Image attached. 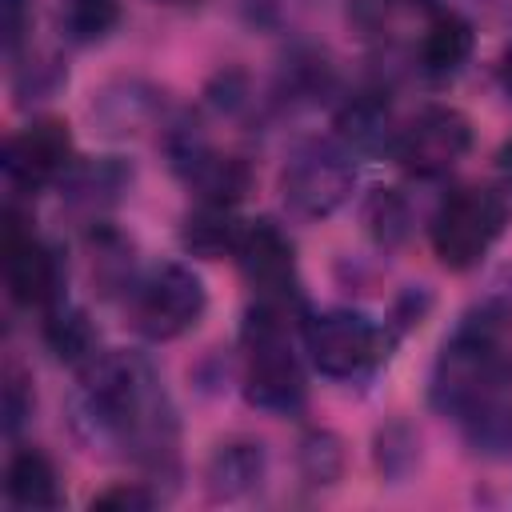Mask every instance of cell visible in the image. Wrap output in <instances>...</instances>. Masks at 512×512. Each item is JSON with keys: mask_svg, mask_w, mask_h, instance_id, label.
Here are the masks:
<instances>
[{"mask_svg": "<svg viewBox=\"0 0 512 512\" xmlns=\"http://www.w3.org/2000/svg\"><path fill=\"white\" fill-rule=\"evenodd\" d=\"M84 372V416L92 440L124 444L136 456L160 460L172 452L176 424L152 364L136 352H96Z\"/></svg>", "mask_w": 512, "mask_h": 512, "instance_id": "1", "label": "cell"}, {"mask_svg": "<svg viewBox=\"0 0 512 512\" xmlns=\"http://www.w3.org/2000/svg\"><path fill=\"white\" fill-rule=\"evenodd\" d=\"M508 368V312L496 304H480L460 320V328L444 340L432 368V404L460 420L476 396Z\"/></svg>", "mask_w": 512, "mask_h": 512, "instance_id": "2", "label": "cell"}, {"mask_svg": "<svg viewBox=\"0 0 512 512\" xmlns=\"http://www.w3.org/2000/svg\"><path fill=\"white\" fill-rule=\"evenodd\" d=\"M244 396L264 412H296L304 404V372L292 352L288 304L256 300L244 320Z\"/></svg>", "mask_w": 512, "mask_h": 512, "instance_id": "3", "label": "cell"}, {"mask_svg": "<svg viewBox=\"0 0 512 512\" xmlns=\"http://www.w3.org/2000/svg\"><path fill=\"white\" fill-rule=\"evenodd\" d=\"M508 220H512V204L504 192L488 184H464L448 192L432 216V228H428L432 252L452 272L476 268L492 252V244L504 236Z\"/></svg>", "mask_w": 512, "mask_h": 512, "instance_id": "4", "label": "cell"}, {"mask_svg": "<svg viewBox=\"0 0 512 512\" xmlns=\"http://www.w3.org/2000/svg\"><path fill=\"white\" fill-rule=\"evenodd\" d=\"M304 344H308L316 372L332 380H360L388 356L384 328L372 316L352 312V308H332V312L312 316L304 328Z\"/></svg>", "mask_w": 512, "mask_h": 512, "instance_id": "5", "label": "cell"}, {"mask_svg": "<svg viewBox=\"0 0 512 512\" xmlns=\"http://www.w3.org/2000/svg\"><path fill=\"white\" fill-rule=\"evenodd\" d=\"M204 308H208L204 284L184 264L152 268L144 280L132 284V300H128L132 324L148 340H176V336H184L188 328L200 324Z\"/></svg>", "mask_w": 512, "mask_h": 512, "instance_id": "6", "label": "cell"}, {"mask_svg": "<svg viewBox=\"0 0 512 512\" xmlns=\"http://www.w3.org/2000/svg\"><path fill=\"white\" fill-rule=\"evenodd\" d=\"M468 148H472L468 116L456 112V108H444V104H432V108L416 112L392 140V152H396L400 168L420 176V180L452 172L468 156Z\"/></svg>", "mask_w": 512, "mask_h": 512, "instance_id": "7", "label": "cell"}, {"mask_svg": "<svg viewBox=\"0 0 512 512\" xmlns=\"http://www.w3.org/2000/svg\"><path fill=\"white\" fill-rule=\"evenodd\" d=\"M352 184H356V168L348 164V152L340 148H328V144H312V148H300L284 176H280V192H284V204L304 216V220H324L332 216L348 196H352Z\"/></svg>", "mask_w": 512, "mask_h": 512, "instance_id": "8", "label": "cell"}, {"mask_svg": "<svg viewBox=\"0 0 512 512\" xmlns=\"http://www.w3.org/2000/svg\"><path fill=\"white\" fill-rule=\"evenodd\" d=\"M164 148H168V156H172V168L184 176V184H188L200 200H208V204H236V200L248 192V184H252V172H248V164H244L240 156L216 152V148H212L196 128H188V124H176V128L168 132Z\"/></svg>", "mask_w": 512, "mask_h": 512, "instance_id": "9", "label": "cell"}, {"mask_svg": "<svg viewBox=\"0 0 512 512\" xmlns=\"http://www.w3.org/2000/svg\"><path fill=\"white\" fill-rule=\"evenodd\" d=\"M72 168V136L60 120H32L4 144V176L16 192L64 180Z\"/></svg>", "mask_w": 512, "mask_h": 512, "instance_id": "10", "label": "cell"}, {"mask_svg": "<svg viewBox=\"0 0 512 512\" xmlns=\"http://www.w3.org/2000/svg\"><path fill=\"white\" fill-rule=\"evenodd\" d=\"M4 276L8 292L24 308H52L60 304V264L48 244L32 236V228H20V220L8 212L4 228Z\"/></svg>", "mask_w": 512, "mask_h": 512, "instance_id": "11", "label": "cell"}, {"mask_svg": "<svg viewBox=\"0 0 512 512\" xmlns=\"http://www.w3.org/2000/svg\"><path fill=\"white\" fill-rule=\"evenodd\" d=\"M244 280L256 288L260 300H292L296 296V252L292 240L272 220H248L240 248H236Z\"/></svg>", "mask_w": 512, "mask_h": 512, "instance_id": "12", "label": "cell"}, {"mask_svg": "<svg viewBox=\"0 0 512 512\" xmlns=\"http://www.w3.org/2000/svg\"><path fill=\"white\" fill-rule=\"evenodd\" d=\"M468 440L484 456H508L512 452V360L508 368L476 396V404L460 416Z\"/></svg>", "mask_w": 512, "mask_h": 512, "instance_id": "13", "label": "cell"}, {"mask_svg": "<svg viewBox=\"0 0 512 512\" xmlns=\"http://www.w3.org/2000/svg\"><path fill=\"white\" fill-rule=\"evenodd\" d=\"M264 448L256 440H228L208 456L204 480H208V496L212 500H240L248 492L260 488L264 480Z\"/></svg>", "mask_w": 512, "mask_h": 512, "instance_id": "14", "label": "cell"}, {"mask_svg": "<svg viewBox=\"0 0 512 512\" xmlns=\"http://www.w3.org/2000/svg\"><path fill=\"white\" fill-rule=\"evenodd\" d=\"M160 108V92L140 84V80H116L108 88H100V96L92 100V116L108 136H132L140 132Z\"/></svg>", "mask_w": 512, "mask_h": 512, "instance_id": "15", "label": "cell"}, {"mask_svg": "<svg viewBox=\"0 0 512 512\" xmlns=\"http://www.w3.org/2000/svg\"><path fill=\"white\" fill-rule=\"evenodd\" d=\"M4 492H8V500H12L16 508H28V512L56 508V504H60V480H56L52 460H48L40 448H20V452L8 460Z\"/></svg>", "mask_w": 512, "mask_h": 512, "instance_id": "16", "label": "cell"}, {"mask_svg": "<svg viewBox=\"0 0 512 512\" xmlns=\"http://www.w3.org/2000/svg\"><path fill=\"white\" fill-rule=\"evenodd\" d=\"M472 44H476V36H472V24L464 16L436 12L428 20L424 36H420V64L432 76H452V72H460L468 64Z\"/></svg>", "mask_w": 512, "mask_h": 512, "instance_id": "17", "label": "cell"}, {"mask_svg": "<svg viewBox=\"0 0 512 512\" xmlns=\"http://www.w3.org/2000/svg\"><path fill=\"white\" fill-rule=\"evenodd\" d=\"M240 236H244V220H236L232 204H208L200 200L196 212H188L184 220V248L204 256V260H216V256H236L240 248Z\"/></svg>", "mask_w": 512, "mask_h": 512, "instance_id": "18", "label": "cell"}, {"mask_svg": "<svg viewBox=\"0 0 512 512\" xmlns=\"http://www.w3.org/2000/svg\"><path fill=\"white\" fill-rule=\"evenodd\" d=\"M44 340H48V348L56 352V360L76 364V368L92 364L96 352H100V340H96L92 320H88L80 308H68V304H52V308H48Z\"/></svg>", "mask_w": 512, "mask_h": 512, "instance_id": "19", "label": "cell"}, {"mask_svg": "<svg viewBox=\"0 0 512 512\" xmlns=\"http://www.w3.org/2000/svg\"><path fill=\"white\" fill-rule=\"evenodd\" d=\"M388 124H392L388 104H384L376 92L352 96V100L340 108V116H336V132H340V140H344L352 152H376V148H384L388 136H392Z\"/></svg>", "mask_w": 512, "mask_h": 512, "instance_id": "20", "label": "cell"}, {"mask_svg": "<svg viewBox=\"0 0 512 512\" xmlns=\"http://www.w3.org/2000/svg\"><path fill=\"white\" fill-rule=\"evenodd\" d=\"M120 16H124L120 0H60V8H56V24H60L64 40H72V44L104 40L120 24Z\"/></svg>", "mask_w": 512, "mask_h": 512, "instance_id": "21", "label": "cell"}, {"mask_svg": "<svg viewBox=\"0 0 512 512\" xmlns=\"http://www.w3.org/2000/svg\"><path fill=\"white\" fill-rule=\"evenodd\" d=\"M408 220H412L408 204L396 188H376L364 204V224H368V232L380 248H396L408 236Z\"/></svg>", "mask_w": 512, "mask_h": 512, "instance_id": "22", "label": "cell"}, {"mask_svg": "<svg viewBox=\"0 0 512 512\" xmlns=\"http://www.w3.org/2000/svg\"><path fill=\"white\" fill-rule=\"evenodd\" d=\"M340 464H344V456H340V440L336 436H328V432L304 436V444H300V468H304V476L312 484H332L340 476Z\"/></svg>", "mask_w": 512, "mask_h": 512, "instance_id": "23", "label": "cell"}, {"mask_svg": "<svg viewBox=\"0 0 512 512\" xmlns=\"http://www.w3.org/2000/svg\"><path fill=\"white\" fill-rule=\"evenodd\" d=\"M124 184H128V172L116 160H96V164H88V168H80V172L68 176L72 196H84V200H108Z\"/></svg>", "mask_w": 512, "mask_h": 512, "instance_id": "24", "label": "cell"}, {"mask_svg": "<svg viewBox=\"0 0 512 512\" xmlns=\"http://www.w3.org/2000/svg\"><path fill=\"white\" fill-rule=\"evenodd\" d=\"M32 16H36L32 0H0V32H4V52L8 56H16V48L28 40Z\"/></svg>", "mask_w": 512, "mask_h": 512, "instance_id": "25", "label": "cell"}, {"mask_svg": "<svg viewBox=\"0 0 512 512\" xmlns=\"http://www.w3.org/2000/svg\"><path fill=\"white\" fill-rule=\"evenodd\" d=\"M24 416H32V392L20 368H8V384H4V432H16L24 424Z\"/></svg>", "mask_w": 512, "mask_h": 512, "instance_id": "26", "label": "cell"}, {"mask_svg": "<svg viewBox=\"0 0 512 512\" xmlns=\"http://www.w3.org/2000/svg\"><path fill=\"white\" fill-rule=\"evenodd\" d=\"M152 504H156V496L140 484H116V488H108L92 500V508H128V512H140V508H152Z\"/></svg>", "mask_w": 512, "mask_h": 512, "instance_id": "27", "label": "cell"}, {"mask_svg": "<svg viewBox=\"0 0 512 512\" xmlns=\"http://www.w3.org/2000/svg\"><path fill=\"white\" fill-rule=\"evenodd\" d=\"M496 172H500V180L512 188V140L500 144V152H496Z\"/></svg>", "mask_w": 512, "mask_h": 512, "instance_id": "28", "label": "cell"}, {"mask_svg": "<svg viewBox=\"0 0 512 512\" xmlns=\"http://www.w3.org/2000/svg\"><path fill=\"white\" fill-rule=\"evenodd\" d=\"M500 84H504V92L512 96V44H508L504 56H500Z\"/></svg>", "mask_w": 512, "mask_h": 512, "instance_id": "29", "label": "cell"}, {"mask_svg": "<svg viewBox=\"0 0 512 512\" xmlns=\"http://www.w3.org/2000/svg\"><path fill=\"white\" fill-rule=\"evenodd\" d=\"M168 4H184V0H168Z\"/></svg>", "mask_w": 512, "mask_h": 512, "instance_id": "30", "label": "cell"}]
</instances>
